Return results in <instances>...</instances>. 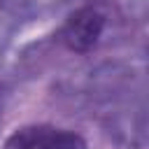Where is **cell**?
Instances as JSON below:
<instances>
[{
	"label": "cell",
	"mask_w": 149,
	"mask_h": 149,
	"mask_svg": "<svg viewBox=\"0 0 149 149\" xmlns=\"http://www.w3.org/2000/svg\"><path fill=\"white\" fill-rule=\"evenodd\" d=\"M0 149H88L81 133L54 123H26L12 130Z\"/></svg>",
	"instance_id": "obj_2"
},
{
	"label": "cell",
	"mask_w": 149,
	"mask_h": 149,
	"mask_svg": "<svg viewBox=\"0 0 149 149\" xmlns=\"http://www.w3.org/2000/svg\"><path fill=\"white\" fill-rule=\"evenodd\" d=\"M107 26V14L100 5H81L74 12H70L63 21V26L58 28L56 37L58 42L72 51V54H88L91 49H95V44L100 42L102 33Z\"/></svg>",
	"instance_id": "obj_1"
}]
</instances>
